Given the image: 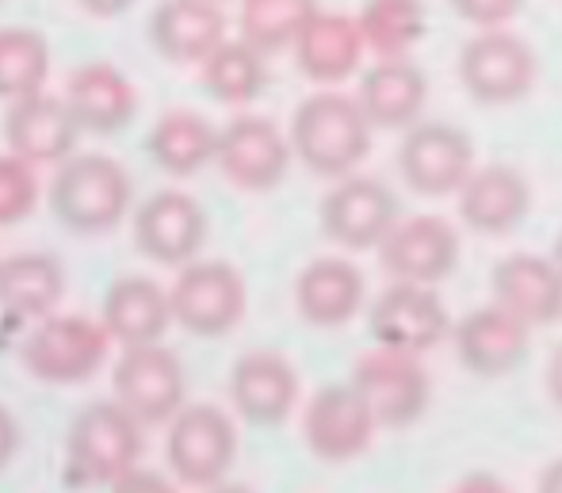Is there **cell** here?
Returning a JSON list of instances; mask_svg holds the SVG:
<instances>
[{
    "label": "cell",
    "instance_id": "cell-1",
    "mask_svg": "<svg viewBox=\"0 0 562 493\" xmlns=\"http://www.w3.org/2000/svg\"><path fill=\"white\" fill-rule=\"evenodd\" d=\"M371 119L356 97L314 92L291 115V149L318 177H348L371 149Z\"/></svg>",
    "mask_w": 562,
    "mask_h": 493
},
{
    "label": "cell",
    "instance_id": "cell-2",
    "mask_svg": "<svg viewBox=\"0 0 562 493\" xmlns=\"http://www.w3.org/2000/svg\"><path fill=\"white\" fill-rule=\"evenodd\" d=\"M131 177L108 154H74L58 165L50 211L74 234H108L131 211Z\"/></svg>",
    "mask_w": 562,
    "mask_h": 493
},
{
    "label": "cell",
    "instance_id": "cell-3",
    "mask_svg": "<svg viewBox=\"0 0 562 493\" xmlns=\"http://www.w3.org/2000/svg\"><path fill=\"white\" fill-rule=\"evenodd\" d=\"M142 421L119 402H92L69 428V467L81 482L112 486L138 467Z\"/></svg>",
    "mask_w": 562,
    "mask_h": 493
},
{
    "label": "cell",
    "instance_id": "cell-4",
    "mask_svg": "<svg viewBox=\"0 0 562 493\" xmlns=\"http://www.w3.org/2000/svg\"><path fill=\"white\" fill-rule=\"evenodd\" d=\"M108 348H112V333L104 322L97 325L89 317L66 314L35 325L23 340L20 360L43 383H85L108 360Z\"/></svg>",
    "mask_w": 562,
    "mask_h": 493
},
{
    "label": "cell",
    "instance_id": "cell-5",
    "mask_svg": "<svg viewBox=\"0 0 562 493\" xmlns=\"http://www.w3.org/2000/svg\"><path fill=\"white\" fill-rule=\"evenodd\" d=\"M459 85L479 103H517L536 85V54L505 27H482L459 51Z\"/></svg>",
    "mask_w": 562,
    "mask_h": 493
},
{
    "label": "cell",
    "instance_id": "cell-6",
    "mask_svg": "<svg viewBox=\"0 0 562 493\" xmlns=\"http://www.w3.org/2000/svg\"><path fill=\"white\" fill-rule=\"evenodd\" d=\"M165 456L184 486L211 490L226 479L237 456V428L218 405H188L172 417Z\"/></svg>",
    "mask_w": 562,
    "mask_h": 493
},
{
    "label": "cell",
    "instance_id": "cell-7",
    "mask_svg": "<svg viewBox=\"0 0 562 493\" xmlns=\"http://www.w3.org/2000/svg\"><path fill=\"white\" fill-rule=\"evenodd\" d=\"M352 383L371 402L379 428H409L429 410L432 383L417 352H398V348L379 345L375 352L360 356Z\"/></svg>",
    "mask_w": 562,
    "mask_h": 493
},
{
    "label": "cell",
    "instance_id": "cell-8",
    "mask_svg": "<svg viewBox=\"0 0 562 493\" xmlns=\"http://www.w3.org/2000/svg\"><path fill=\"white\" fill-rule=\"evenodd\" d=\"M398 172L417 195H456L474 172V142L451 123H414L398 146Z\"/></svg>",
    "mask_w": 562,
    "mask_h": 493
},
{
    "label": "cell",
    "instance_id": "cell-9",
    "mask_svg": "<svg viewBox=\"0 0 562 493\" xmlns=\"http://www.w3.org/2000/svg\"><path fill=\"white\" fill-rule=\"evenodd\" d=\"M172 317L195 337H226L245 317V280L226 260L184 265L169 291Z\"/></svg>",
    "mask_w": 562,
    "mask_h": 493
},
{
    "label": "cell",
    "instance_id": "cell-10",
    "mask_svg": "<svg viewBox=\"0 0 562 493\" xmlns=\"http://www.w3.org/2000/svg\"><path fill=\"white\" fill-rule=\"evenodd\" d=\"M375 410L356 383L322 386L303 413V440L322 463H352L375 440Z\"/></svg>",
    "mask_w": 562,
    "mask_h": 493
},
{
    "label": "cell",
    "instance_id": "cell-11",
    "mask_svg": "<svg viewBox=\"0 0 562 493\" xmlns=\"http://www.w3.org/2000/svg\"><path fill=\"white\" fill-rule=\"evenodd\" d=\"M291 138L265 115H237L218 131V169L241 192H272L291 169Z\"/></svg>",
    "mask_w": 562,
    "mask_h": 493
},
{
    "label": "cell",
    "instance_id": "cell-12",
    "mask_svg": "<svg viewBox=\"0 0 562 493\" xmlns=\"http://www.w3.org/2000/svg\"><path fill=\"white\" fill-rule=\"evenodd\" d=\"M368 329L375 337V345L425 356L440 340H448L456 325H451L448 306L429 283L394 280V288H386L383 295L371 302Z\"/></svg>",
    "mask_w": 562,
    "mask_h": 493
},
{
    "label": "cell",
    "instance_id": "cell-13",
    "mask_svg": "<svg viewBox=\"0 0 562 493\" xmlns=\"http://www.w3.org/2000/svg\"><path fill=\"white\" fill-rule=\"evenodd\" d=\"M112 391L115 402L131 410L142 425H165L184 402V368L169 348L134 345L115 360Z\"/></svg>",
    "mask_w": 562,
    "mask_h": 493
},
{
    "label": "cell",
    "instance_id": "cell-14",
    "mask_svg": "<svg viewBox=\"0 0 562 493\" xmlns=\"http://www.w3.org/2000/svg\"><path fill=\"white\" fill-rule=\"evenodd\" d=\"M398 226V199L375 177H340L322 199V229L345 249H379Z\"/></svg>",
    "mask_w": 562,
    "mask_h": 493
},
{
    "label": "cell",
    "instance_id": "cell-15",
    "mask_svg": "<svg viewBox=\"0 0 562 493\" xmlns=\"http://www.w3.org/2000/svg\"><path fill=\"white\" fill-rule=\"evenodd\" d=\"M386 276L398 283H429L437 288L459 265V229L440 214H409L379 245Z\"/></svg>",
    "mask_w": 562,
    "mask_h": 493
},
{
    "label": "cell",
    "instance_id": "cell-16",
    "mask_svg": "<svg viewBox=\"0 0 562 493\" xmlns=\"http://www.w3.org/2000/svg\"><path fill=\"white\" fill-rule=\"evenodd\" d=\"M134 242L154 265H192L207 242V214L188 192H157L134 214Z\"/></svg>",
    "mask_w": 562,
    "mask_h": 493
},
{
    "label": "cell",
    "instance_id": "cell-17",
    "mask_svg": "<svg viewBox=\"0 0 562 493\" xmlns=\"http://www.w3.org/2000/svg\"><path fill=\"white\" fill-rule=\"evenodd\" d=\"M528 329L532 325L525 317H517L513 310H505L502 302H490V306H479L463 317V322L451 329V340H456V356L467 371L482 379H497L509 376L525 363L528 348Z\"/></svg>",
    "mask_w": 562,
    "mask_h": 493
},
{
    "label": "cell",
    "instance_id": "cell-18",
    "mask_svg": "<svg viewBox=\"0 0 562 493\" xmlns=\"http://www.w3.org/2000/svg\"><path fill=\"white\" fill-rule=\"evenodd\" d=\"M77 134H81V123L69 111L66 97H50V92L12 100L4 115L8 149L31 165H61L66 157H74Z\"/></svg>",
    "mask_w": 562,
    "mask_h": 493
},
{
    "label": "cell",
    "instance_id": "cell-19",
    "mask_svg": "<svg viewBox=\"0 0 562 493\" xmlns=\"http://www.w3.org/2000/svg\"><path fill=\"white\" fill-rule=\"evenodd\" d=\"M459 219L474 234H513L532 211V188L513 165H482L459 188Z\"/></svg>",
    "mask_w": 562,
    "mask_h": 493
},
{
    "label": "cell",
    "instance_id": "cell-20",
    "mask_svg": "<svg viewBox=\"0 0 562 493\" xmlns=\"http://www.w3.org/2000/svg\"><path fill=\"white\" fill-rule=\"evenodd\" d=\"M229 397L249 425L276 428L291 417L299 402V376L283 356L249 352L229 371Z\"/></svg>",
    "mask_w": 562,
    "mask_h": 493
},
{
    "label": "cell",
    "instance_id": "cell-21",
    "mask_svg": "<svg viewBox=\"0 0 562 493\" xmlns=\"http://www.w3.org/2000/svg\"><path fill=\"white\" fill-rule=\"evenodd\" d=\"M356 100L368 111L375 131H409L414 123H422L425 100H429V81H425L422 66L409 61V54L379 58L363 74Z\"/></svg>",
    "mask_w": 562,
    "mask_h": 493
},
{
    "label": "cell",
    "instance_id": "cell-22",
    "mask_svg": "<svg viewBox=\"0 0 562 493\" xmlns=\"http://www.w3.org/2000/svg\"><path fill=\"white\" fill-rule=\"evenodd\" d=\"M490 288H494V302L525 317L528 325H551L562 317V272L551 257L513 253L494 265Z\"/></svg>",
    "mask_w": 562,
    "mask_h": 493
},
{
    "label": "cell",
    "instance_id": "cell-23",
    "mask_svg": "<svg viewBox=\"0 0 562 493\" xmlns=\"http://www.w3.org/2000/svg\"><path fill=\"white\" fill-rule=\"evenodd\" d=\"M368 283L363 272L345 257H318L299 272L295 280V306L318 329H340L363 306Z\"/></svg>",
    "mask_w": 562,
    "mask_h": 493
},
{
    "label": "cell",
    "instance_id": "cell-24",
    "mask_svg": "<svg viewBox=\"0 0 562 493\" xmlns=\"http://www.w3.org/2000/svg\"><path fill=\"white\" fill-rule=\"evenodd\" d=\"M149 38L169 61H203L226 43V15L215 0H161L149 15Z\"/></svg>",
    "mask_w": 562,
    "mask_h": 493
},
{
    "label": "cell",
    "instance_id": "cell-25",
    "mask_svg": "<svg viewBox=\"0 0 562 493\" xmlns=\"http://www.w3.org/2000/svg\"><path fill=\"white\" fill-rule=\"evenodd\" d=\"M363 51L368 43H363L360 20L340 12H314V20L295 38V61L314 85H340L345 77H352Z\"/></svg>",
    "mask_w": 562,
    "mask_h": 493
},
{
    "label": "cell",
    "instance_id": "cell-26",
    "mask_svg": "<svg viewBox=\"0 0 562 493\" xmlns=\"http://www.w3.org/2000/svg\"><path fill=\"white\" fill-rule=\"evenodd\" d=\"M66 103L77 115L81 131L89 134H119L131 126L134 111H138V92L108 61H89L81 66L66 85Z\"/></svg>",
    "mask_w": 562,
    "mask_h": 493
},
{
    "label": "cell",
    "instance_id": "cell-27",
    "mask_svg": "<svg viewBox=\"0 0 562 493\" xmlns=\"http://www.w3.org/2000/svg\"><path fill=\"white\" fill-rule=\"evenodd\" d=\"M172 322V299L146 276H123L104 295V325L112 340L134 345H157Z\"/></svg>",
    "mask_w": 562,
    "mask_h": 493
},
{
    "label": "cell",
    "instance_id": "cell-28",
    "mask_svg": "<svg viewBox=\"0 0 562 493\" xmlns=\"http://www.w3.org/2000/svg\"><path fill=\"white\" fill-rule=\"evenodd\" d=\"M146 149L165 172L192 177L218 154V131L200 111H165L146 138Z\"/></svg>",
    "mask_w": 562,
    "mask_h": 493
},
{
    "label": "cell",
    "instance_id": "cell-29",
    "mask_svg": "<svg viewBox=\"0 0 562 493\" xmlns=\"http://www.w3.org/2000/svg\"><path fill=\"white\" fill-rule=\"evenodd\" d=\"M66 291L61 265L46 253H15L0 260V306L15 317H46Z\"/></svg>",
    "mask_w": 562,
    "mask_h": 493
},
{
    "label": "cell",
    "instance_id": "cell-30",
    "mask_svg": "<svg viewBox=\"0 0 562 493\" xmlns=\"http://www.w3.org/2000/svg\"><path fill=\"white\" fill-rule=\"evenodd\" d=\"M200 81L218 103H249L260 97L268 85L265 51L252 43L237 38V43H223L211 58L200 61Z\"/></svg>",
    "mask_w": 562,
    "mask_h": 493
},
{
    "label": "cell",
    "instance_id": "cell-31",
    "mask_svg": "<svg viewBox=\"0 0 562 493\" xmlns=\"http://www.w3.org/2000/svg\"><path fill=\"white\" fill-rule=\"evenodd\" d=\"M363 43L379 58H402L425 35V4L422 0H368L356 15Z\"/></svg>",
    "mask_w": 562,
    "mask_h": 493
},
{
    "label": "cell",
    "instance_id": "cell-32",
    "mask_svg": "<svg viewBox=\"0 0 562 493\" xmlns=\"http://www.w3.org/2000/svg\"><path fill=\"white\" fill-rule=\"evenodd\" d=\"M50 77V46L31 27L0 31V100H23L43 92Z\"/></svg>",
    "mask_w": 562,
    "mask_h": 493
},
{
    "label": "cell",
    "instance_id": "cell-33",
    "mask_svg": "<svg viewBox=\"0 0 562 493\" xmlns=\"http://www.w3.org/2000/svg\"><path fill=\"white\" fill-rule=\"evenodd\" d=\"M318 12V0H241V38L257 51L276 54L295 46Z\"/></svg>",
    "mask_w": 562,
    "mask_h": 493
},
{
    "label": "cell",
    "instance_id": "cell-34",
    "mask_svg": "<svg viewBox=\"0 0 562 493\" xmlns=\"http://www.w3.org/2000/svg\"><path fill=\"white\" fill-rule=\"evenodd\" d=\"M38 203V180L31 161L15 154L0 157V226H15L23 222Z\"/></svg>",
    "mask_w": 562,
    "mask_h": 493
},
{
    "label": "cell",
    "instance_id": "cell-35",
    "mask_svg": "<svg viewBox=\"0 0 562 493\" xmlns=\"http://www.w3.org/2000/svg\"><path fill=\"white\" fill-rule=\"evenodd\" d=\"M448 4L459 20L474 23L482 31V27H505L525 8V0H448Z\"/></svg>",
    "mask_w": 562,
    "mask_h": 493
},
{
    "label": "cell",
    "instance_id": "cell-36",
    "mask_svg": "<svg viewBox=\"0 0 562 493\" xmlns=\"http://www.w3.org/2000/svg\"><path fill=\"white\" fill-rule=\"evenodd\" d=\"M112 493H177L169 479H161V474L154 471H138L134 467L131 474H123L119 482H112Z\"/></svg>",
    "mask_w": 562,
    "mask_h": 493
},
{
    "label": "cell",
    "instance_id": "cell-37",
    "mask_svg": "<svg viewBox=\"0 0 562 493\" xmlns=\"http://www.w3.org/2000/svg\"><path fill=\"white\" fill-rule=\"evenodd\" d=\"M451 493H513L509 486H505L497 474H490V471H471V474H463V479L456 482V490Z\"/></svg>",
    "mask_w": 562,
    "mask_h": 493
},
{
    "label": "cell",
    "instance_id": "cell-38",
    "mask_svg": "<svg viewBox=\"0 0 562 493\" xmlns=\"http://www.w3.org/2000/svg\"><path fill=\"white\" fill-rule=\"evenodd\" d=\"M15 448H20V428H15V417L0 405V467L8 463V459L15 456Z\"/></svg>",
    "mask_w": 562,
    "mask_h": 493
},
{
    "label": "cell",
    "instance_id": "cell-39",
    "mask_svg": "<svg viewBox=\"0 0 562 493\" xmlns=\"http://www.w3.org/2000/svg\"><path fill=\"white\" fill-rule=\"evenodd\" d=\"M77 4H81L89 15H97V20H115V15H123L134 0H77Z\"/></svg>",
    "mask_w": 562,
    "mask_h": 493
},
{
    "label": "cell",
    "instance_id": "cell-40",
    "mask_svg": "<svg viewBox=\"0 0 562 493\" xmlns=\"http://www.w3.org/2000/svg\"><path fill=\"white\" fill-rule=\"evenodd\" d=\"M548 394H551V402L562 410V345L551 352V360H548Z\"/></svg>",
    "mask_w": 562,
    "mask_h": 493
},
{
    "label": "cell",
    "instance_id": "cell-41",
    "mask_svg": "<svg viewBox=\"0 0 562 493\" xmlns=\"http://www.w3.org/2000/svg\"><path fill=\"white\" fill-rule=\"evenodd\" d=\"M536 493H562V456L555 459V463L543 467L540 486H536Z\"/></svg>",
    "mask_w": 562,
    "mask_h": 493
},
{
    "label": "cell",
    "instance_id": "cell-42",
    "mask_svg": "<svg viewBox=\"0 0 562 493\" xmlns=\"http://www.w3.org/2000/svg\"><path fill=\"white\" fill-rule=\"evenodd\" d=\"M207 493H257V490L241 486V482H229V486H223V482H218V486H211Z\"/></svg>",
    "mask_w": 562,
    "mask_h": 493
},
{
    "label": "cell",
    "instance_id": "cell-43",
    "mask_svg": "<svg viewBox=\"0 0 562 493\" xmlns=\"http://www.w3.org/2000/svg\"><path fill=\"white\" fill-rule=\"evenodd\" d=\"M551 260H555V265H559V272H562V237L555 242V249H551Z\"/></svg>",
    "mask_w": 562,
    "mask_h": 493
}]
</instances>
